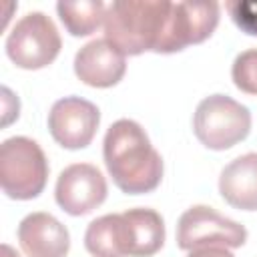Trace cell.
Masks as SVG:
<instances>
[{
  "instance_id": "obj_1",
  "label": "cell",
  "mask_w": 257,
  "mask_h": 257,
  "mask_svg": "<svg viewBox=\"0 0 257 257\" xmlns=\"http://www.w3.org/2000/svg\"><path fill=\"white\" fill-rule=\"evenodd\" d=\"M102 157L114 185L126 195L151 193L161 185L163 159L137 120L118 118L108 126Z\"/></svg>"
},
{
  "instance_id": "obj_11",
  "label": "cell",
  "mask_w": 257,
  "mask_h": 257,
  "mask_svg": "<svg viewBox=\"0 0 257 257\" xmlns=\"http://www.w3.org/2000/svg\"><path fill=\"white\" fill-rule=\"evenodd\" d=\"M18 243L28 257H66L70 235L54 215L36 211L20 221Z\"/></svg>"
},
{
  "instance_id": "obj_17",
  "label": "cell",
  "mask_w": 257,
  "mask_h": 257,
  "mask_svg": "<svg viewBox=\"0 0 257 257\" xmlns=\"http://www.w3.org/2000/svg\"><path fill=\"white\" fill-rule=\"evenodd\" d=\"M225 8L237 28L257 36V0H229L225 2Z\"/></svg>"
},
{
  "instance_id": "obj_5",
  "label": "cell",
  "mask_w": 257,
  "mask_h": 257,
  "mask_svg": "<svg viewBox=\"0 0 257 257\" xmlns=\"http://www.w3.org/2000/svg\"><path fill=\"white\" fill-rule=\"evenodd\" d=\"M62 46L58 28L44 12L22 16L6 38L8 58L24 70H38L54 62Z\"/></svg>"
},
{
  "instance_id": "obj_14",
  "label": "cell",
  "mask_w": 257,
  "mask_h": 257,
  "mask_svg": "<svg viewBox=\"0 0 257 257\" xmlns=\"http://www.w3.org/2000/svg\"><path fill=\"white\" fill-rule=\"evenodd\" d=\"M131 231V257H151L165 243V221L155 209L124 211Z\"/></svg>"
},
{
  "instance_id": "obj_13",
  "label": "cell",
  "mask_w": 257,
  "mask_h": 257,
  "mask_svg": "<svg viewBox=\"0 0 257 257\" xmlns=\"http://www.w3.org/2000/svg\"><path fill=\"white\" fill-rule=\"evenodd\" d=\"M84 247L92 257H131V231L124 213H110L90 221Z\"/></svg>"
},
{
  "instance_id": "obj_12",
  "label": "cell",
  "mask_w": 257,
  "mask_h": 257,
  "mask_svg": "<svg viewBox=\"0 0 257 257\" xmlns=\"http://www.w3.org/2000/svg\"><path fill=\"white\" fill-rule=\"evenodd\" d=\"M221 197L235 209L257 211V153L233 159L219 177Z\"/></svg>"
},
{
  "instance_id": "obj_8",
  "label": "cell",
  "mask_w": 257,
  "mask_h": 257,
  "mask_svg": "<svg viewBox=\"0 0 257 257\" xmlns=\"http://www.w3.org/2000/svg\"><path fill=\"white\" fill-rule=\"evenodd\" d=\"M219 24L217 2H173L167 34L159 54L179 52L191 44L207 40Z\"/></svg>"
},
{
  "instance_id": "obj_4",
  "label": "cell",
  "mask_w": 257,
  "mask_h": 257,
  "mask_svg": "<svg viewBox=\"0 0 257 257\" xmlns=\"http://www.w3.org/2000/svg\"><path fill=\"white\" fill-rule=\"evenodd\" d=\"M195 137L213 151H225L247 139L251 112L227 94H211L197 104L193 114Z\"/></svg>"
},
{
  "instance_id": "obj_3",
  "label": "cell",
  "mask_w": 257,
  "mask_h": 257,
  "mask_svg": "<svg viewBox=\"0 0 257 257\" xmlns=\"http://www.w3.org/2000/svg\"><path fill=\"white\" fill-rule=\"evenodd\" d=\"M48 181V161L40 145L28 137H10L0 145V185L16 201L36 199Z\"/></svg>"
},
{
  "instance_id": "obj_15",
  "label": "cell",
  "mask_w": 257,
  "mask_h": 257,
  "mask_svg": "<svg viewBox=\"0 0 257 257\" xmlns=\"http://www.w3.org/2000/svg\"><path fill=\"white\" fill-rule=\"evenodd\" d=\"M56 12L66 32L72 36H88L100 24H104L106 4L100 0H80V2H58Z\"/></svg>"
},
{
  "instance_id": "obj_7",
  "label": "cell",
  "mask_w": 257,
  "mask_h": 257,
  "mask_svg": "<svg viewBox=\"0 0 257 257\" xmlns=\"http://www.w3.org/2000/svg\"><path fill=\"white\" fill-rule=\"evenodd\" d=\"M100 122L96 104L80 96H64L56 100L48 112V131L52 139L68 149L78 151L92 143Z\"/></svg>"
},
{
  "instance_id": "obj_18",
  "label": "cell",
  "mask_w": 257,
  "mask_h": 257,
  "mask_svg": "<svg viewBox=\"0 0 257 257\" xmlns=\"http://www.w3.org/2000/svg\"><path fill=\"white\" fill-rule=\"evenodd\" d=\"M2 126H8L14 118H18V110H20V102L18 98L12 94V90L8 86H2Z\"/></svg>"
},
{
  "instance_id": "obj_2",
  "label": "cell",
  "mask_w": 257,
  "mask_h": 257,
  "mask_svg": "<svg viewBox=\"0 0 257 257\" xmlns=\"http://www.w3.org/2000/svg\"><path fill=\"white\" fill-rule=\"evenodd\" d=\"M169 0H114L106 6L104 38L124 56L159 52L171 16Z\"/></svg>"
},
{
  "instance_id": "obj_10",
  "label": "cell",
  "mask_w": 257,
  "mask_h": 257,
  "mask_svg": "<svg viewBox=\"0 0 257 257\" xmlns=\"http://www.w3.org/2000/svg\"><path fill=\"white\" fill-rule=\"evenodd\" d=\"M126 70L124 54L106 38H94L74 56V74L88 86L108 88L122 80Z\"/></svg>"
},
{
  "instance_id": "obj_6",
  "label": "cell",
  "mask_w": 257,
  "mask_h": 257,
  "mask_svg": "<svg viewBox=\"0 0 257 257\" xmlns=\"http://www.w3.org/2000/svg\"><path fill=\"white\" fill-rule=\"evenodd\" d=\"M247 241V229L233 219L223 217L213 207L195 205L187 209L177 223V245L183 251L197 247L235 249Z\"/></svg>"
},
{
  "instance_id": "obj_16",
  "label": "cell",
  "mask_w": 257,
  "mask_h": 257,
  "mask_svg": "<svg viewBox=\"0 0 257 257\" xmlns=\"http://www.w3.org/2000/svg\"><path fill=\"white\" fill-rule=\"evenodd\" d=\"M233 82L247 94H257V48H249L233 60Z\"/></svg>"
},
{
  "instance_id": "obj_9",
  "label": "cell",
  "mask_w": 257,
  "mask_h": 257,
  "mask_svg": "<svg viewBox=\"0 0 257 257\" xmlns=\"http://www.w3.org/2000/svg\"><path fill=\"white\" fill-rule=\"evenodd\" d=\"M54 199L64 213L72 217L86 215L104 203L106 179L90 163L68 165L56 179Z\"/></svg>"
},
{
  "instance_id": "obj_19",
  "label": "cell",
  "mask_w": 257,
  "mask_h": 257,
  "mask_svg": "<svg viewBox=\"0 0 257 257\" xmlns=\"http://www.w3.org/2000/svg\"><path fill=\"white\" fill-rule=\"evenodd\" d=\"M187 257H235L227 247H197Z\"/></svg>"
},
{
  "instance_id": "obj_20",
  "label": "cell",
  "mask_w": 257,
  "mask_h": 257,
  "mask_svg": "<svg viewBox=\"0 0 257 257\" xmlns=\"http://www.w3.org/2000/svg\"><path fill=\"white\" fill-rule=\"evenodd\" d=\"M0 257H20V255H18L8 243H4V245H2V255H0Z\"/></svg>"
}]
</instances>
